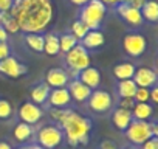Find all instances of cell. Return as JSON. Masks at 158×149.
<instances>
[{
    "mask_svg": "<svg viewBox=\"0 0 158 149\" xmlns=\"http://www.w3.org/2000/svg\"><path fill=\"white\" fill-rule=\"evenodd\" d=\"M10 14L17 20L22 31L42 33L54 19V6L51 0H14Z\"/></svg>",
    "mask_w": 158,
    "mask_h": 149,
    "instance_id": "cell-1",
    "label": "cell"
},
{
    "mask_svg": "<svg viewBox=\"0 0 158 149\" xmlns=\"http://www.w3.org/2000/svg\"><path fill=\"white\" fill-rule=\"evenodd\" d=\"M48 112H50V117L56 123H59V127L64 132V138H67V143L70 146L89 143L90 132H92V120L90 118L79 115L76 110H71V109L51 107Z\"/></svg>",
    "mask_w": 158,
    "mask_h": 149,
    "instance_id": "cell-2",
    "label": "cell"
},
{
    "mask_svg": "<svg viewBox=\"0 0 158 149\" xmlns=\"http://www.w3.org/2000/svg\"><path fill=\"white\" fill-rule=\"evenodd\" d=\"M124 132H126L127 140L133 146H141L149 138L158 137V127L155 123L139 121V120H132V123L129 124V127Z\"/></svg>",
    "mask_w": 158,
    "mask_h": 149,
    "instance_id": "cell-3",
    "label": "cell"
},
{
    "mask_svg": "<svg viewBox=\"0 0 158 149\" xmlns=\"http://www.w3.org/2000/svg\"><path fill=\"white\" fill-rule=\"evenodd\" d=\"M107 13V6L99 0H90L89 3L81 6L79 20H81L89 30H99Z\"/></svg>",
    "mask_w": 158,
    "mask_h": 149,
    "instance_id": "cell-4",
    "label": "cell"
},
{
    "mask_svg": "<svg viewBox=\"0 0 158 149\" xmlns=\"http://www.w3.org/2000/svg\"><path fill=\"white\" fill-rule=\"evenodd\" d=\"M92 59H90V54H89V50H85L81 44L74 45L70 51L65 53V64L68 67V74L73 73L71 76H76L77 78V73L87 68L90 65Z\"/></svg>",
    "mask_w": 158,
    "mask_h": 149,
    "instance_id": "cell-5",
    "label": "cell"
},
{
    "mask_svg": "<svg viewBox=\"0 0 158 149\" xmlns=\"http://www.w3.org/2000/svg\"><path fill=\"white\" fill-rule=\"evenodd\" d=\"M36 144L44 149H56L64 141V132L59 126L45 124L36 132Z\"/></svg>",
    "mask_w": 158,
    "mask_h": 149,
    "instance_id": "cell-6",
    "label": "cell"
},
{
    "mask_svg": "<svg viewBox=\"0 0 158 149\" xmlns=\"http://www.w3.org/2000/svg\"><path fill=\"white\" fill-rule=\"evenodd\" d=\"M87 106L95 113H107L113 107V98L107 90L96 89V90H92L87 100Z\"/></svg>",
    "mask_w": 158,
    "mask_h": 149,
    "instance_id": "cell-7",
    "label": "cell"
},
{
    "mask_svg": "<svg viewBox=\"0 0 158 149\" xmlns=\"http://www.w3.org/2000/svg\"><path fill=\"white\" fill-rule=\"evenodd\" d=\"M123 48L129 56L139 57L147 48V40L139 33H127L123 39Z\"/></svg>",
    "mask_w": 158,
    "mask_h": 149,
    "instance_id": "cell-8",
    "label": "cell"
},
{
    "mask_svg": "<svg viewBox=\"0 0 158 149\" xmlns=\"http://www.w3.org/2000/svg\"><path fill=\"white\" fill-rule=\"evenodd\" d=\"M17 117L22 123H27V124L33 126V124H37L44 118V110L40 109V106H37L31 101H27V103H22L19 106Z\"/></svg>",
    "mask_w": 158,
    "mask_h": 149,
    "instance_id": "cell-9",
    "label": "cell"
},
{
    "mask_svg": "<svg viewBox=\"0 0 158 149\" xmlns=\"http://www.w3.org/2000/svg\"><path fill=\"white\" fill-rule=\"evenodd\" d=\"M27 71H28V67L22 64L19 59H16L14 56H8L3 61H0V73L11 79L22 78L23 74H27Z\"/></svg>",
    "mask_w": 158,
    "mask_h": 149,
    "instance_id": "cell-10",
    "label": "cell"
},
{
    "mask_svg": "<svg viewBox=\"0 0 158 149\" xmlns=\"http://www.w3.org/2000/svg\"><path fill=\"white\" fill-rule=\"evenodd\" d=\"M115 13L119 17H123L130 27H135V28L141 27L143 22H144V19L141 16V11L136 10V8H132L129 3H118V5H115Z\"/></svg>",
    "mask_w": 158,
    "mask_h": 149,
    "instance_id": "cell-11",
    "label": "cell"
},
{
    "mask_svg": "<svg viewBox=\"0 0 158 149\" xmlns=\"http://www.w3.org/2000/svg\"><path fill=\"white\" fill-rule=\"evenodd\" d=\"M132 79L136 84V87L150 89L156 84V73H155V70H152L149 67H139L135 70V74Z\"/></svg>",
    "mask_w": 158,
    "mask_h": 149,
    "instance_id": "cell-12",
    "label": "cell"
},
{
    "mask_svg": "<svg viewBox=\"0 0 158 149\" xmlns=\"http://www.w3.org/2000/svg\"><path fill=\"white\" fill-rule=\"evenodd\" d=\"M77 79L81 81L82 84H85L89 89L96 90V89L101 86V79H102V78H101L99 68L89 65L87 68H84V70H81V71L77 73Z\"/></svg>",
    "mask_w": 158,
    "mask_h": 149,
    "instance_id": "cell-13",
    "label": "cell"
},
{
    "mask_svg": "<svg viewBox=\"0 0 158 149\" xmlns=\"http://www.w3.org/2000/svg\"><path fill=\"white\" fill-rule=\"evenodd\" d=\"M45 83L48 84L50 89H51V87H53V89H60V87L68 86V83H70V74H68L64 68L54 67V68H50V70L47 71Z\"/></svg>",
    "mask_w": 158,
    "mask_h": 149,
    "instance_id": "cell-14",
    "label": "cell"
},
{
    "mask_svg": "<svg viewBox=\"0 0 158 149\" xmlns=\"http://www.w3.org/2000/svg\"><path fill=\"white\" fill-rule=\"evenodd\" d=\"M47 101H48L50 107H54V109H65V107L71 103V96H70V92H68L67 87L51 89Z\"/></svg>",
    "mask_w": 158,
    "mask_h": 149,
    "instance_id": "cell-15",
    "label": "cell"
},
{
    "mask_svg": "<svg viewBox=\"0 0 158 149\" xmlns=\"http://www.w3.org/2000/svg\"><path fill=\"white\" fill-rule=\"evenodd\" d=\"M68 92H70V96L71 100H74L76 103H87L90 93H92V89H89L85 84H82L77 78L70 81L68 83Z\"/></svg>",
    "mask_w": 158,
    "mask_h": 149,
    "instance_id": "cell-16",
    "label": "cell"
},
{
    "mask_svg": "<svg viewBox=\"0 0 158 149\" xmlns=\"http://www.w3.org/2000/svg\"><path fill=\"white\" fill-rule=\"evenodd\" d=\"M104 42H106V37L99 30H89V33L81 40V45L85 50H96V48L102 47Z\"/></svg>",
    "mask_w": 158,
    "mask_h": 149,
    "instance_id": "cell-17",
    "label": "cell"
},
{
    "mask_svg": "<svg viewBox=\"0 0 158 149\" xmlns=\"http://www.w3.org/2000/svg\"><path fill=\"white\" fill-rule=\"evenodd\" d=\"M132 120H133L132 112L124 110V109H121V107L115 109L113 113H112V123H113V126H115L118 130H123V132L129 127V124L132 123Z\"/></svg>",
    "mask_w": 158,
    "mask_h": 149,
    "instance_id": "cell-18",
    "label": "cell"
},
{
    "mask_svg": "<svg viewBox=\"0 0 158 149\" xmlns=\"http://www.w3.org/2000/svg\"><path fill=\"white\" fill-rule=\"evenodd\" d=\"M33 134H34V129H33V126H30V124H27V123H17L16 126H14V129H13V137H14V140L16 141H19V143H22V144H25L27 141H30L31 138H33Z\"/></svg>",
    "mask_w": 158,
    "mask_h": 149,
    "instance_id": "cell-19",
    "label": "cell"
},
{
    "mask_svg": "<svg viewBox=\"0 0 158 149\" xmlns=\"http://www.w3.org/2000/svg\"><path fill=\"white\" fill-rule=\"evenodd\" d=\"M50 90H51V89L48 87L47 83H40V84L34 86V87L30 90V100H31V103H34V104H37V106L44 104V103L48 100Z\"/></svg>",
    "mask_w": 158,
    "mask_h": 149,
    "instance_id": "cell-20",
    "label": "cell"
},
{
    "mask_svg": "<svg viewBox=\"0 0 158 149\" xmlns=\"http://www.w3.org/2000/svg\"><path fill=\"white\" fill-rule=\"evenodd\" d=\"M135 70H136V67L132 62H121V64H116L113 67V76L118 81L132 79L133 74H135Z\"/></svg>",
    "mask_w": 158,
    "mask_h": 149,
    "instance_id": "cell-21",
    "label": "cell"
},
{
    "mask_svg": "<svg viewBox=\"0 0 158 149\" xmlns=\"http://www.w3.org/2000/svg\"><path fill=\"white\" fill-rule=\"evenodd\" d=\"M153 115V107L149 103H135L132 109V117L133 120L139 121H149V118Z\"/></svg>",
    "mask_w": 158,
    "mask_h": 149,
    "instance_id": "cell-22",
    "label": "cell"
},
{
    "mask_svg": "<svg viewBox=\"0 0 158 149\" xmlns=\"http://www.w3.org/2000/svg\"><path fill=\"white\" fill-rule=\"evenodd\" d=\"M44 53H47L48 56H56L60 53L59 36H56L54 33H48L47 36H44Z\"/></svg>",
    "mask_w": 158,
    "mask_h": 149,
    "instance_id": "cell-23",
    "label": "cell"
},
{
    "mask_svg": "<svg viewBox=\"0 0 158 149\" xmlns=\"http://www.w3.org/2000/svg\"><path fill=\"white\" fill-rule=\"evenodd\" d=\"M139 11H141V16H143L144 20H147V22H156L158 20V3L155 0H147Z\"/></svg>",
    "mask_w": 158,
    "mask_h": 149,
    "instance_id": "cell-24",
    "label": "cell"
},
{
    "mask_svg": "<svg viewBox=\"0 0 158 149\" xmlns=\"http://www.w3.org/2000/svg\"><path fill=\"white\" fill-rule=\"evenodd\" d=\"M136 89L138 87L133 83V79L118 81V95H119V98H133Z\"/></svg>",
    "mask_w": 158,
    "mask_h": 149,
    "instance_id": "cell-25",
    "label": "cell"
},
{
    "mask_svg": "<svg viewBox=\"0 0 158 149\" xmlns=\"http://www.w3.org/2000/svg\"><path fill=\"white\" fill-rule=\"evenodd\" d=\"M25 42L27 45L36 51V53H44V36L39 33H28L25 36Z\"/></svg>",
    "mask_w": 158,
    "mask_h": 149,
    "instance_id": "cell-26",
    "label": "cell"
},
{
    "mask_svg": "<svg viewBox=\"0 0 158 149\" xmlns=\"http://www.w3.org/2000/svg\"><path fill=\"white\" fill-rule=\"evenodd\" d=\"M79 44V40L71 34V33H65V34H62V36H59V50H60V53H67V51H70L74 45H77Z\"/></svg>",
    "mask_w": 158,
    "mask_h": 149,
    "instance_id": "cell-27",
    "label": "cell"
},
{
    "mask_svg": "<svg viewBox=\"0 0 158 149\" xmlns=\"http://www.w3.org/2000/svg\"><path fill=\"white\" fill-rule=\"evenodd\" d=\"M87 33H89V28H87L81 20H79V19H77L76 22L71 23V34H73L77 40H82L84 36H85Z\"/></svg>",
    "mask_w": 158,
    "mask_h": 149,
    "instance_id": "cell-28",
    "label": "cell"
},
{
    "mask_svg": "<svg viewBox=\"0 0 158 149\" xmlns=\"http://www.w3.org/2000/svg\"><path fill=\"white\" fill-rule=\"evenodd\" d=\"M13 104L8 101V100H3L0 98V120L5 121V120H10L13 117Z\"/></svg>",
    "mask_w": 158,
    "mask_h": 149,
    "instance_id": "cell-29",
    "label": "cell"
},
{
    "mask_svg": "<svg viewBox=\"0 0 158 149\" xmlns=\"http://www.w3.org/2000/svg\"><path fill=\"white\" fill-rule=\"evenodd\" d=\"M2 27L6 30V33H8V34H16V33H19V31H20V27H19L17 20H16L11 14L6 17V20L2 23Z\"/></svg>",
    "mask_w": 158,
    "mask_h": 149,
    "instance_id": "cell-30",
    "label": "cell"
},
{
    "mask_svg": "<svg viewBox=\"0 0 158 149\" xmlns=\"http://www.w3.org/2000/svg\"><path fill=\"white\" fill-rule=\"evenodd\" d=\"M133 100L135 103H149V89H144V87H138L135 95H133Z\"/></svg>",
    "mask_w": 158,
    "mask_h": 149,
    "instance_id": "cell-31",
    "label": "cell"
},
{
    "mask_svg": "<svg viewBox=\"0 0 158 149\" xmlns=\"http://www.w3.org/2000/svg\"><path fill=\"white\" fill-rule=\"evenodd\" d=\"M133 106H135V100L133 98H121V101H119V107L124 109V110L132 112Z\"/></svg>",
    "mask_w": 158,
    "mask_h": 149,
    "instance_id": "cell-32",
    "label": "cell"
},
{
    "mask_svg": "<svg viewBox=\"0 0 158 149\" xmlns=\"http://www.w3.org/2000/svg\"><path fill=\"white\" fill-rule=\"evenodd\" d=\"M139 149H158V137H152L141 144Z\"/></svg>",
    "mask_w": 158,
    "mask_h": 149,
    "instance_id": "cell-33",
    "label": "cell"
},
{
    "mask_svg": "<svg viewBox=\"0 0 158 149\" xmlns=\"http://www.w3.org/2000/svg\"><path fill=\"white\" fill-rule=\"evenodd\" d=\"M11 56V48L6 42H0V61H3L5 57Z\"/></svg>",
    "mask_w": 158,
    "mask_h": 149,
    "instance_id": "cell-34",
    "label": "cell"
},
{
    "mask_svg": "<svg viewBox=\"0 0 158 149\" xmlns=\"http://www.w3.org/2000/svg\"><path fill=\"white\" fill-rule=\"evenodd\" d=\"M14 0H0V11H10Z\"/></svg>",
    "mask_w": 158,
    "mask_h": 149,
    "instance_id": "cell-35",
    "label": "cell"
},
{
    "mask_svg": "<svg viewBox=\"0 0 158 149\" xmlns=\"http://www.w3.org/2000/svg\"><path fill=\"white\" fill-rule=\"evenodd\" d=\"M99 149H118V146H116L113 141H110V140H104V141L101 143Z\"/></svg>",
    "mask_w": 158,
    "mask_h": 149,
    "instance_id": "cell-36",
    "label": "cell"
},
{
    "mask_svg": "<svg viewBox=\"0 0 158 149\" xmlns=\"http://www.w3.org/2000/svg\"><path fill=\"white\" fill-rule=\"evenodd\" d=\"M149 98H150V101L152 103H158V89L156 87H152L150 90H149Z\"/></svg>",
    "mask_w": 158,
    "mask_h": 149,
    "instance_id": "cell-37",
    "label": "cell"
},
{
    "mask_svg": "<svg viewBox=\"0 0 158 149\" xmlns=\"http://www.w3.org/2000/svg\"><path fill=\"white\" fill-rule=\"evenodd\" d=\"M147 2V0H132V2L129 3L132 8H136V10H141L143 8V5Z\"/></svg>",
    "mask_w": 158,
    "mask_h": 149,
    "instance_id": "cell-38",
    "label": "cell"
},
{
    "mask_svg": "<svg viewBox=\"0 0 158 149\" xmlns=\"http://www.w3.org/2000/svg\"><path fill=\"white\" fill-rule=\"evenodd\" d=\"M8 33H6V30L2 27V25H0V42H6L8 40Z\"/></svg>",
    "mask_w": 158,
    "mask_h": 149,
    "instance_id": "cell-39",
    "label": "cell"
},
{
    "mask_svg": "<svg viewBox=\"0 0 158 149\" xmlns=\"http://www.w3.org/2000/svg\"><path fill=\"white\" fill-rule=\"evenodd\" d=\"M70 2H71L73 5H76V6H84L85 3L90 2V0H70Z\"/></svg>",
    "mask_w": 158,
    "mask_h": 149,
    "instance_id": "cell-40",
    "label": "cell"
},
{
    "mask_svg": "<svg viewBox=\"0 0 158 149\" xmlns=\"http://www.w3.org/2000/svg\"><path fill=\"white\" fill-rule=\"evenodd\" d=\"M101 3H104L106 6L109 5V6H115V5H118V0H99Z\"/></svg>",
    "mask_w": 158,
    "mask_h": 149,
    "instance_id": "cell-41",
    "label": "cell"
},
{
    "mask_svg": "<svg viewBox=\"0 0 158 149\" xmlns=\"http://www.w3.org/2000/svg\"><path fill=\"white\" fill-rule=\"evenodd\" d=\"M19 149H44V147H40V146H37V144H23V146H20Z\"/></svg>",
    "mask_w": 158,
    "mask_h": 149,
    "instance_id": "cell-42",
    "label": "cell"
},
{
    "mask_svg": "<svg viewBox=\"0 0 158 149\" xmlns=\"http://www.w3.org/2000/svg\"><path fill=\"white\" fill-rule=\"evenodd\" d=\"M0 149H13V146L8 141H0Z\"/></svg>",
    "mask_w": 158,
    "mask_h": 149,
    "instance_id": "cell-43",
    "label": "cell"
},
{
    "mask_svg": "<svg viewBox=\"0 0 158 149\" xmlns=\"http://www.w3.org/2000/svg\"><path fill=\"white\" fill-rule=\"evenodd\" d=\"M124 149H139L138 146H133V144H130V146H126Z\"/></svg>",
    "mask_w": 158,
    "mask_h": 149,
    "instance_id": "cell-44",
    "label": "cell"
},
{
    "mask_svg": "<svg viewBox=\"0 0 158 149\" xmlns=\"http://www.w3.org/2000/svg\"><path fill=\"white\" fill-rule=\"evenodd\" d=\"M132 0H118V3H130Z\"/></svg>",
    "mask_w": 158,
    "mask_h": 149,
    "instance_id": "cell-45",
    "label": "cell"
}]
</instances>
